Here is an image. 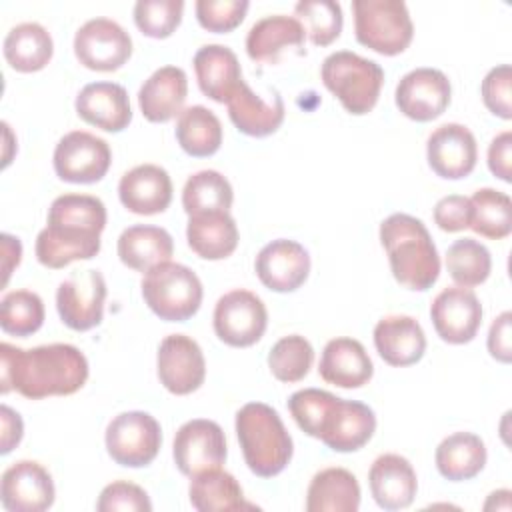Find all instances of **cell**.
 Here are the masks:
<instances>
[{"label":"cell","instance_id":"obj_1","mask_svg":"<svg viewBox=\"0 0 512 512\" xmlns=\"http://www.w3.org/2000/svg\"><path fill=\"white\" fill-rule=\"evenodd\" d=\"M88 380V360L72 344H44L30 350L0 344V392L24 398L70 396Z\"/></svg>","mask_w":512,"mask_h":512},{"label":"cell","instance_id":"obj_2","mask_svg":"<svg viewBox=\"0 0 512 512\" xmlns=\"http://www.w3.org/2000/svg\"><path fill=\"white\" fill-rule=\"evenodd\" d=\"M106 226V206L90 194H62L48 208L46 228L36 238V258L58 270L76 260H90L100 252Z\"/></svg>","mask_w":512,"mask_h":512},{"label":"cell","instance_id":"obj_3","mask_svg":"<svg viewBox=\"0 0 512 512\" xmlns=\"http://www.w3.org/2000/svg\"><path fill=\"white\" fill-rule=\"evenodd\" d=\"M380 242L398 284L424 292L438 280L440 256L420 218L404 212L390 214L380 224Z\"/></svg>","mask_w":512,"mask_h":512},{"label":"cell","instance_id":"obj_4","mask_svg":"<svg viewBox=\"0 0 512 512\" xmlns=\"http://www.w3.org/2000/svg\"><path fill=\"white\" fill-rule=\"evenodd\" d=\"M236 436L252 474L272 478L292 460L294 444L278 416L264 402H248L236 412Z\"/></svg>","mask_w":512,"mask_h":512},{"label":"cell","instance_id":"obj_5","mask_svg":"<svg viewBox=\"0 0 512 512\" xmlns=\"http://www.w3.org/2000/svg\"><path fill=\"white\" fill-rule=\"evenodd\" d=\"M320 76L344 110L356 116L368 114L376 106L384 84L380 64L350 50H338L326 56Z\"/></svg>","mask_w":512,"mask_h":512},{"label":"cell","instance_id":"obj_6","mask_svg":"<svg viewBox=\"0 0 512 512\" xmlns=\"http://www.w3.org/2000/svg\"><path fill=\"white\" fill-rule=\"evenodd\" d=\"M140 288L148 308L166 322H184L192 318L204 296L196 272L178 262H162L148 270Z\"/></svg>","mask_w":512,"mask_h":512},{"label":"cell","instance_id":"obj_7","mask_svg":"<svg viewBox=\"0 0 512 512\" xmlns=\"http://www.w3.org/2000/svg\"><path fill=\"white\" fill-rule=\"evenodd\" d=\"M356 40L384 56L404 52L414 36L408 6L402 0H354Z\"/></svg>","mask_w":512,"mask_h":512},{"label":"cell","instance_id":"obj_8","mask_svg":"<svg viewBox=\"0 0 512 512\" xmlns=\"http://www.w3.org/2000/svg\"><path fill=\"white\" fill-rule=\"evenodd\" d=\"M104 442L110 458L116 464L126 468H142L158 456L162 446V430L152 414L130 410L110 420Z\"/></svg>","mask_w":512,"mask_h":512},{"label":"cell","instance_id":"obj_9","mask_svg":"<svg viewBox=\"0 0 512 512\" xmlns=\"http://www.w3.org/2000/svg\"><path fill=\"white\" fill-rule=\"evenodd\" d=\"M56 176L70 184H94L110 168L112 152L104 138L86 130L64 134L54 148Z\"/></svg>","mask_w":512,"mask_h":512},{"label":"cell","instance_id":"obj_10","mask_svg":"<svg viewBox=\"0 0 512 512\" xmlns=\"http://www.w3.org/2000/svg\"><path fill=\"white\" fill-rule=\"evenodd\" d=\"M266 326V306L250 290H230L216 302L214 332L228 346L248 348L256 344L264 336Z\"/></svg>","mask_w":512,"mask_h":512},{"label":"cell","instance_id":"obj_11","mask_svg":"<svg viewBox=\"0 0 512 512\" xmlns=\"http://www.w3.org/2000/svg\"><path fill=\"white\" fill-rule=\"evenodd\" d=\"M106 292V280L100 270L86 268L72 272L60 282L56 292L60 320L76 332L92 330L102 322Z\"/></svg>","mask_w":512,"mask_h":512},{"label":"cell","instance_id":"obj_12","mask_svg":"<svg viewBox=\"0 0 512 512\" xmlns=\"http://www.w3.org/2000/svg\"><path fill=\"white\" fill-rule=\"evenodd\" d=\"M74 54L88 70L114 72L132 56V38L118 22L92 18L76 30Z\"/></svg>","mask_w":512,"mask_h":512},{"label":"cell","instance_id":"obj_13","mask_svg":"<svg viewBox=\"0 0 512 512\" xmlns=\"http://www.w3.org/2000/svg\"><path fill=\"white\" fill-rule=\"evenodd\" d=\"M172 456L178 470L188 478L212 468H222L226 462L224 430L208 418L188 420L176 430Z\"/></svg>","mask_w":512,"mask_h":512},{"label":"cell","instance_id":"obj_14","mask_svg":"<svg viewBox=\"0 0 512 512\" xmlns=\"http://www.w3.org/2000/svg\"><path fill=\"white\" fill-rule=\"evenodd\" d=\"M156 366L160 384L176 396L196 392L206 378L202 348L186 334H170L160 342Z\"/></svg>","mask_w":512,"mask_h":512},{"label":"cell","instance_id":"obj_15","mask_svg":"<svg viewBox=\"0 0 512 512\" xmlns=\"http://www.w3.org/2000/svg\"><path fill=\"white\" fill-rule=\"evenodd\" d=\"M398 110L416 122H430L444 114L452 98L450 80L436 68H414L396 86Z\"/></svg>","mask_w":512,"mask_h":512},{"label":"cell","instance_id":"obj_16","mask_svg":"<svg viewBox=\"0 0 512 512\" xmlns=\"http://www.w3.org/2000/svg\"><path fill=\"white\" fill-rule=\"evenodd\" d=\"M56 488L50 472L34 460L8 466L0 480V502L8 512H44L54 504Z\"/></svg>","mask_w":512,"mask_h":512},{"label":"cell","instance_id":"obj_17","mask_svg":"<svg viewBox=\"0 0 512 512\" xmlns=\"http://www.w3.org/2000/svg\"><path fill=\"white\" fill-rule=\"evenodd\" d=\"M430 318L444 342L468 344L482 324V304L470 288L450 286L432 300Z\"/></svg>","mask_w":512,"mask_h":512},{"label":"cell","instance_id":"obj_18","mask_svg":"<svg viewBox=\"0 0 512 512\" xmlns=\"http://www.w3.org/2000/svg\"><path fill=\"white\" fill-rule=\"evenodd\" d=\"M426 158L432 172L446 180L466 178L478 160L474 134L458 122L438 126L426 142Z\"/></svg>","mask_w":512,"mask_h":512},{"label":"cell","instance_id":"obj_19","mask_svg":"<svg viewBox=\"0 0 512 512\" xmlns=\"http://www.w3.org/2000/svg\"><path fill=\"white\" fill-rule=\"evenodd\" d=\"M254 270L266 288L274 292H294L310 274V254L300 242L278 238L258 252Z\"/></svg>","mask_w":512,"mask_h":512},{"label":"cell","instance_id":"obj_20","mask_svg":"<svg viewBox=\"0 0 512 512\" xmlns=\"http://www.w3.org/2000/svg\"><path fill=\"white\" fill-rule=\"evenodd\" d=\"M374 430L376 414L370 406L336 396L324 416L318 440L334 452H356L368 444Z\"/></svg>","mask_w":512,"mask_h":512},{"label":"cell","instance_id":"obj_21","mask_svg":"<svg viewBox=\"0 0 512 512\" xmlns=\"http://www.w3.org/2000/svg\"><path fill=\"white\" fill-rule=\"evenodd\" d=\"M76 114L106 132H122L132 120V106L124 86L116 82H90L76 96Z\"/></svg>","mask_w":512,"mask_h":512},{"label":"cell","instance_id":"obj_22","mask_svg":"<svg viewBox=\"0 0 512 512\" xmlns=\"http://www.w3.org/2000/svg\"><path fill=\"white\" fill-rule=\"evenodd\" d=\"M118 196L122 206L134 214H160L172 202L170 174L156 164L134 166L120 178Z\"/></svg>","mask_w":512,"mask_h":512},{"label":"cell","instance_id":"obj_23","mask_svg":"<svg viewBox=\"0 0 512 512\" xmlns=\"http://www.w3.org/2000/svg\"><path fill=\"white\" fill-rule=\"evenodd\" d=\"M368 486L384 510H402L414 502L418 480L412 464L400 454L378 456L368 470Z\"/></svg>","mask_w":512,"mask_h":512},{"label":"cell","instance_id":"obj_24","mask_svg":"<svg viewBox=\"0 0 512 512\" xmlns=\"http://www.w3.org/2000/svg\"><path fill=\"white\" fill-rule=\"evenodd\" d=\"M374 346L380 358L396 368L416 364L426 352V334L412 316L392 314L374 326Z\"/></svg>","mask_w":512,"mask_h":512},{"label":"cell","instance_id":"obj_25","mask_svg":"<svg viewBox=\"0 0 512 512\" xmlns=\"http://www.w3.org/2000/svg\"><path fill=\"white\" fill-rule=\"evenodd\" d=\"M318 374L324 382L338 388H360L370 382L374 364L362 346L354 338H332L320 356Z\"/></svg>","mask_w":512,"mask_h":512},{"label":"cell","instance_id":"obj_26","mask_svg":"<svg viewBox=\"0 0 512 512\" xmlns=\"http://www.w3.org/2000/svg\"><path fill=\"white\" fill-rule=\"evenodd\" d=\"M192 64L202 94L214 102H228L244 82L240 62L228 46L206 44L198 48Z\"/></svg>","mask_w":512,"mask_h":512},{"label":"cell","instance_id":"obj_27","mask_svg":"<svg viewBox=\"0 0 512 512\" xmlns=\"http://www.w3.org/2000/svg\"><path fill=\"white\" fill-rule=\"evenodd\" d=\"M188 96L186 72L178 66L154 70L138 90V104L146 120L168 122L180 116Z\"/></svg>","mask_w":512,"mask_h":512},{"label":"cell","instance_id":"obj_28","mask_svg":"<svg viewBox=\"0 0 512 512\" xmlns=\"http://www.w3.org/2000/svg\"><path fill=\"white\" fill-rule=\"evenodd\" d=\"M228 116L238 132L254 138H264L274 134L284 122V102L278 92L272 100H262L246 82L234 92L226 102Z\"/></svg>","mask_w":512,"mask_h":512},{"label":"cell","instance_id":"obj_29","mask_svg":"<svg viewBox=\"0 0 512 512\" xmlns=\"http://www.w3.org/2000/svg\"><path fill=\"white\" fill-rule=\"evenodd\" d=\"M304 38L306 30L296 16H264L248 30L246 52L254 62L276 64L286 48H300Z\"/></svg>","mask_w":512,"mask_h":512},{"label":"cell","instance_id":"obj_30","mask_svg":"<svg viewBox=\"0 0 512 512\" xmlns=\"http://www.w3.org/2000/svg\"><path fill=\"white\" fill-rule=\"evenodd\" d=\"M186 240L204 260H224L238 246V226L230 212H202L188 216Z\"/></svg>","mask_w":512,"mask_h":512},{"label":"cell","instance_id":"obj_31","mask_svg":"<svg viewBox=\"0 0 512 512\" xmlns=\"http://www.w3.org/2000/svg\"><path fill=\"white\" fill-rule=\"evenodd\" d=\"M174 254L172 236L150 224L128 226L118 238V256L120 262L136 272H148L162 262H170Z\"/></svg>","mask_w":512,"mask_h":512},{"label":"cell","instance_id":"obj_32","mask_svg":"<svg viewBox=\"0 0 512 512\" xmlns=\"http://www.w3.org/2000/svg\"><path fill=\"white\" fill-rule=\"evenodd\" d=\"M360 508V484L356 476L338 466L316 472L308 484V512H356Z\"/></svg>","mask_w":512,"mask_h":512},{"label":"cell","instance_id":"obj_33","mask_svg":"<svg viewBox=\"0 0 512 512\" xmlns=\"http://www.w3.org/2000/svg\"><path fill=\"white\" fill-rule=\"evenodd\" d=\"M486 446L472 432H454L446 436L434 454L438 472L452 482H462L478 476L486 466Z\"/></svg>","mask_w":512,"mask_h":512},{"label":"cell","instance_id":"obj_34","mask_svg":"<svg viewBox=\"0 0 512 512\" xmlns=\"http://www.w3.org/2000/svg\"><path fill=\"white\" fill-rule=\"evenodd\" d=\"M2 48L6 62L16 72H38L54 54L52 36L38 22H22L10 28Z\"/></svg>","mask_w":512,"mask_h":512},{"label":"cell","instance_id":"obj_35","mask_svg":"<svg viewBox=\"0 0 512 512\" xmlns=\"http://www.w3.org/2000/svg\"><path fill=\"white\" fill-rule=\"evenodd\" d=\"M188 496H190V504L198 512H216V510L224 512V510L252 508V504H246L244 492L238 480L222 468H212L192 476Z\"/></svg>","mask_w":512,"mask_h":512},{"label":"cell","instance_id":"obj_36","mask_svg":"<svg viewBox=\"0 0 512 512\" xmlns=\"http://www.w3.org/2000/svg\"><path fill=\"white\" fill-rule=\"evenodd\" d=\"M174 132L180 148L194 158L212 156L222 144V124L218 116L200 104L180 112Z\"/></svg>","mask_w":512,"mask_h":512},{"label":"cell","instance_id":"obj_37","mask_svg":"<svg viewBox=\"0 0 512 512\" xmlns=\"http://www.w3.org/2000/svg\"><path fill=\"white\" fill-rule=\"evenodd\" d=\"M234 200L228 178L216 170H200L192 174L182 190V206L188 216L202 212H228Z\"/></svg>","mask_w":512,"mask_h":512},{"label":"cell","instance_id":"obj_38","mask_svg":"<svg viewBox=\"0 0 512 512\" xmlns=\"http://www.w3.org/2000/svg\"><path fill=\"white\" fill-rule=\"evenodd\" d=\"M470 228L490 240H502L512 232V200L506 192L480 188L470 198Z\"/></svg>","mask_w":512,"mask_h":512},{"label":"cell","instance_id":"obj_39","mask_svg":"<svg viewBox=\"0 0 512 512\" xmlns=\"http://www.w3.org/2000/svg\"><path fill=\"white\" fill-rule=\"evenodd\" d=\"M446 268L456 286L472 288L490 276L492 256L488 248L474 238H460L446 250Z\"/></svg>","mask_w":512,"mask_h":512},{"label":"cell","instance_id":"obj_40","mask_svg":"<svg viewBox=\"0 0 512 512\" xmlns=\"http://www.w3.org/2000/svg\"><path fill=\"white\" fill-rule=\"evenodd\" d=\"M44 302L36 292L12 290L0 302V328L6 334L26 338L44 324Z\"/></svg>","mask_w":512,"mask_h":512},{"label":"cell","instance_id":"obj_41","mask_svg":"<svg viewBox=\"0 0 512 512\" xmlns=\"http://www.w3.org/2000/svg\"><path fill=\"white\" fill-rule=\"evenodd\" d=\"M312 362H314V348L300 334H290L280 338L268 352V368L272 376L286 384L304 380V376L312 368Z\"/></svg>","mask_w":512,"mask_h":512},{"label":"cell","instance_id":"obj_42","mask_svg":"<svg viewBox=\"0 0 512 512\" xmlns=\"http://www.w3.org/2000/svg\"><path fill=\"white\" fill-rule=\"evenodd\" d=\"M296 18L304 26L314 46L332 44L342 32V6L332 0H302L294 6Z\"/></svg>","mask_w":512,"mask_h":512},{"label":"cell","instance_id":"obj_43","mask_svg":"<svg viewBox=\"0 0 512 512\" xmlns=\"http://www.w3.org/2000/svg\"><path fill=\"white\" fill-rule=\"evenodd\" d=\"M182 12V0H138L134 4V22L144 36L162 40L180 26Z\"/></svg>","mask_w":512,"mask_h":512},{"label":"cell","instance_id":"obj_44","mask_svg":"<svg viewBox=\"0 0 512 512\" xmlns=\"http://www.w3.org/2000/svg\"><path fill=\"white\" fill-rule=\"evenodd\" d=\"M334 394L318 388H304L288 398V410L302 432L312 438L320 436V428L328 408L334 402Z\"/></svg>","mask_w":512,"mask_h":512},{"label":"cell","instance_id":"obj_45","mask_svg":"<svg viewBox=\"0 0 512 512\" xmlns=\"http://www.w3.org/2000/svg\"><path fill=\"white\" fill-rule=\"evenodd\" d=\"M198 24L216 34H224L242 24L250 2L248 0H198L196 2Z\"/></svg>","mask_w":512,"mask_h":512},{"label":"cell","instance_id":"obj_46","mask_svg":"<svg viewBox=\"0 0 512 512\" xmlns=\"http://www.w3.org/2000/svg\"><path fill=\"white\" fill-rule=\"evenodd\" d=\"M96 510L98 512H150L152 502L146 490L140 488L138 484L116 480L102 488L96 502Z\"/></svg>","mask_w":512,"mask_h":512},{"label":"cell","instance_id":"obj_47","mask_svg":"<svg viewBox=\"0 0 512 512\" xmlns=\"http://www.w3.org/2000/svg\"><path fill=\"white\" fill-rule=\"evenodd\" d=\"M482 100L484 106L498 118H512V68L510 64H500L492 68L482 80Z\"/></svg>","mask_w":512,"mask_h":512},{"label":"cell","instance_id":"obj_48","mask_svg":"<svg viewBox=\"0 0 512 512\" xmlns=\"http://www.w3.org/2000/svg\"><path fill=\"white\" fill-rule=\"evenodd\" d=\"M472 204L470 198L460 194L444 196L434 206V222L444 232H460L470 228Z\"/></svg>","mask_w":512,"mask_h":512},{"label":"cell","instance_id":"obj_49","mask_svg":"<svg viewBox=\"0 0 512 512\" xmlns=\"http://www.w3.org/2000/svg\"><path fill=\"white\" fill-rule=\"evenodd\" d=\"M488 168L490 172L504 180L512 182V132L504 130L488 146Z\"/></svg>","mask_w":512,"mask_h":512},{"label":"cell","instance_id":"obj_50","mask_svg":"<svg viewBox=\"0 0 512 512\" xmlns=\"http://www.w3.org/2000/svg\"><path fill=\"white\" fill-rule=\"evenodd\" d=\"M510 334H512V314L506 310L494 318L488 330V352L492 358H496L502 364H508L512 360Z\"/></svg>","mask_w":512,"mask_h":512},{"label":"cell","instance_id":"obj_51","mask_svg":"<svg viewBox=\"0 0 512 512\" xmlns=\"http://www.w3.org/2000/svg\"><path fill=\"white\" fill-rule=\"evenodd\" d=\"M0 420H2V440H0V452L8 454L12 448H16L24 434L22 418L16 410L2 404L0 406Z\"/></svg>","mask_w":512,"mask_h":512},{"label":"cell","instance_id":"obj_52","mask_svg":"<svg viewBox=\"0 0 512 512\" xmlns=\"http://www.w3.org/2000/svg\"><path fill=\"white\" fill-rule=\"evenodd\" d=\"M2 286L8 284V278L12 274V270L20 264L22 260V244L16 236L12 234H2Z\"/></svg>","mask_w":512,"mask_h":512},{"label":"cell","instance_id":"obj_53","mask_svg":"<svg viewBox=\"0 0 512 512\" xmlns=\"http://www.w3.org/2000/svg\"><path fill=\"white\" fill-rule=\"evenodd\" d=\"M492 508H502V510H510V490H496L490 494V498L484 504V510H492Z\"/></svg>","mask_w":512,"mask_h":512}]
</instances>
